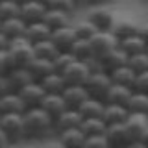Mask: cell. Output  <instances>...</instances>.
I'll return each mask as SVG.
<instances>
[{
    "label": "cell",
    "instance_id": "cell-22",
    "mask_svg": "<svg viewBox=\"0 0 148 148\" xmlns=\"http://www.w3.org/2000/svg\"><path fill=\"white\" fill-rule=\"evenodd\" d=\"M100 63H102V71L113 72V71H117L119 67H122V65L128 63V56L120 50V46H117V48L111 50L109 54H106L104 58L100 59Z\"/></svg>",
    "mask_w": 148,
    "mask_h": 148
},
{
    "label": "cell",
    "instance_id": "cell-3",
    "mask_svg": "<svg viewBox=\"0 0 148 148\" xmlns=\"http://www.w3.org/2000/svg\"><path fill=\"white\" fill-rule=\"evenodd\" d=\"M22 115L21 113H6V115L0 117V128L8 135L11 145H18V143L26 141L24 139V119H22Z\"/></svg>",
    "mask_w": 148,
    "mask_h": 148
},
{
    "label": "cell",
    "instance_id": "cell-50",
    "mask_svg": "<svg viewBox=\"0 0 148 148\" xmlns=\"http://www.w3.org/2000/svg\"><path fill=\"white\" fill-rule=\"evenodd\" d=\"M78 6H89V0H76Z\"/></svg>",
    "mask_w": 148,
    "mask_h": 148
},
{
    "label": "cell",
    "instance_id": "cell-44",
    "mask_svg": "<svg viewBox=\"0 0 148 148\" xmlns=\"http://www.w3.org/2000/svg\"><path fill=\"white\" fill-rule=\"evenodd\" d=\"M139 34L143 35V39L148 43V21H145V22H141V26H139Z\"/></svg>",
    "mask_w": 148,
    "mask_h": 148
},
{
    "label": "cell",
    "instance_id": "cell-30",
    "mask_svg": "<svg viewBox=\"0 0 148 148\" xmlns=\"http://www.w3.org/2000/svg\"><path fill=\"white\" fill-rule=\"evenodd\" d=\"M59 52H61V50L54 45L52 39H46V41H41V43H35L34 45V54H35V58H39V59L54 61V59L58 58Z\"/></svg>",
    "mask_w": 148,
    "mask_h": 148
},
{
    "label": "cell",
    "instance_id": "cell-38",
    "mask_svg": "<svg viewBox=\"0 0 148 148\" xmlns=\"http://www.w3.org/2000/svg\"><path fill=\"white\" fill-rule=\"evenodd\" d=\"M74 61H78L76 58L71 54V52H59L58 54V58L52 61V65H54V71L58 72V74H63L65 71H67L69 67L74 63Z\"/></svg>",
    "mask_w": 148,
    "mask_h": 148
},
{
    "label": "cell",
    "instance_id": "cell-36",
    "mask_svg": "<svg viewBox=\"0 0 148 148\" xmlns=\"http://www.w3.org/2000/svg\"><path fill=\"white\" fill-rule=\"evenodd\" d=\"M21 13V4L15 2H8V0H0V22L15 18Z\"/></svg>",
    "mask_w": 148,
    "mask_h": 148
},
{
    "label": "cell",
    "instance_id": "cell-25",
    "mask_svg": "<svg viewBox=\"0 0 148 148\" xmlns=\"http://www.w3.org/2000/svg\"><path fill=\"white\" fill-rule=\"evenodd\" d=\"M58 139L61 141V145L65 148H83L87 137L82 132V128H72V130H65V132L58 133Z\"/></svg>",
    "mask_w": 148,
    "mask_h": 148
},
{
    "label": "cell",
    "instance_id": "cell-28",
    "mask_svg": "<svg viewBox=\"0 0 148 148\" xmlns=\"http://www.w3.org/2000/svg\"><path fill=\"white\" fill-rule=\"evenodd\" d=\"M43 21L50 26V30H59V28H65V26H71L72 24V15L65 11H58V9H46V15Z\"/></svg>",
    "mask_w": 148,
    "mask_h": 148
},
{
    "label": "cell",
    "instance_id": "cell-37",
    "mask_svg": "<svg viewBox=\"0 0 148 148\" xmlns=\"http://www.w3.org/2000/svg\"><path fill=\"white\" fill-rule=\"evenodd\" d=\"M46 8L48 9H58V11H65L69 15H74L78 8V2L76 0H48L46 2Z\"/></svg>",
    "mask_w": 148,
    "mask_h": 148
},
{
    "label": "cell",
    "instance_id": "cell-16",
    "mask_svg": "<svg viewBox=\"0 0 148 148\" xmlns=\"http://www.w3.org/2000/svg\"><path fill=\"white\" fill-rule=\"evenodd\" d=\"M8 82H9V87H11V91L18 92L21 89H24L26 85H30L32 82H34V78H32L30 71H28V67H17V69H11L8 74Z\"/></svg>",
    "mask_w": 148,
    "mask_h": 148
},
{
    "label": "cell",
    "instance_id": "cell-42",
    "mask_svg": "<svg viewBox=\"0 0 148 148\" xmlns=\"http://www.w3.org/2000/svg\"><path fill=\"white\" fill-rule=\"evenodd\" d=\"M9 71H11V65H9L8 56H6V52H0V76L8 74Z\"/></svg>",
    "mask_w": 148,
    "mask_h": 148
},
{
    "label": "cell",
    "instance_id": "cell-35",
    "mask_svg": "<svg viewBox=\"0 0 148 148\" xmlns=\"http://www.w3.org/2000/svg\"><path fill=\"white\" fill-rule=\"evenodd\" d=\"M78 61H85L92 56V48H91V41L87 39H76V43L72 45V48L69 50Z\"/></svg>",
    "mask_w": 148,
    "mask_h": 148
},
{
    "label": "cell",
    "instance_id": "cell-7",
    "mask_svg": "<svg viewBox=\"0 0 148 148\" xmlns=\"http://www.w3.org/2000/svg\"><path fill=\"white\" fill-rule=\"evenodd\" d=\"M106 139L109 143V148H126L132 141H135L128 132L126 124H109L106 130Z\"/></svg>",
    "mask_w": 148,
    "mask_h": 148
},
{
    "label": "cell",
    "instance_id": "cell-2",
    "mask_svg": "<svg viewBox=\"0 0 148 148\" xmlns=\"http://www.w3.org/2000/svg\"><path fill=\"white\" fill-rule=\"evenodd\" d=\"M6 56L9 59L11 69L17 67H28L34 61L35 54H34V45L26 39V37H18V39L9 41V46L6 50Z\"/></svg>",
    "mask_w": 148,
    "mask_h": 148
},
{
    "label": "cell",
    "instance_id": "cell-39",
    "mask_svg": "<svg viewBox=\"0 0 148 148\" xmlns=\"http://www.w3.org/2000/svg\"><path fill=\"white\" fill-rule=\"evenodd\" d=\"M128 65L137 74L146 72L148 71V52H141V54H135V56H130V58H128Z\"/></svg>",
    "mask_w": 148,
    "mask_h": 148
},
{
    "label": "cell",
    "instance_id": "cell-5",
    "mask_svg": "<svg viewBox=\"0 0 148 148\" xmlns=\"http://www.w3.org/2000/svg\"><path fill=\"white\" fill-rule=\"evenodd\" d=\"M111 85H113V82H111L109 72L96 71V72H91L89 80L85 83V89L91 98H98L106 102V96H108V91L111 89Z\"/></svg>",
    "mask_w": 148,
    "mask_h": 148
},
{
    "label": "cell",
    "instance_id": "cell-14",
    "mask_svg": "<svg viewBox=\"0 0 148 148\" xmlns=\"http://www.w3.org/2000/svg\"><path fill=\"white\" fill-rule=\"evenodd\" d=\"M87 98H91L87 92L85 85H67V89L63 91V100L67 104V108L78 109Z\"/></svg>",
    "mask_w": 148,
    "mask_h": 148
},
{
    "label": "cell",
    "instance_id": "cell-48",
    "mask_svg": "<svg viewBox=\"0 0 148 148\" xmlns=\"http://www.w3.org/2000/svg\"><path fill=\"white\" fill-rule=\"evenodd\" d=\"M11 143H9V139H8V135L2 132V128H0V148H4V146H9Z\"/></svg>",
    "mask_w": 148,
    "mask_h": 148
},
{
    "label": "cell",
    "instance_id": "cell-40",
    "mask_svg": "<svg viewBox=\"0 0 148 148\" xmlns=\"http://www.w3.org/2000/svg\"><path fill=\"white\" fill-rule=\"evenodd\" d=\"M83 148H109V143L106 139V135H92L85 139Z\"/></svg>",
    "mask_w": 148,
    "mask_h": 148
},
{
    "label": "cell",
    "instance_id": "cell-10",
    "mask_svg": "<svg viewBox=\"0 0 148 148\" xmlns=\"http://www.w3.org/2000/svg\"><path fill=\"white\" fill-rule=\"evenodd\" d=\"M83 122V117L78 109H71L63 111L58 119L54 120V133H61L65 130H72V128H80Z\"/></svg>",
    "mask_w": 148,
    "mask_h": 148
},
{
    "label": "cell",
    "instance_id": "cell-47",
    "mask_svg": "<svg viewBox=\"0 0 148 148\" xmlns=\"http://www.w3.org/2000/svg\"><path fill=\"white\" fill-rule=\"evenodd\" d=\"M126 148H148V145L145 141H141V139H135V141H132Z\"/></svg>",
    "mask_w": 148,
    "mask_h": 148
},
{
    "label": "cell",
    "instance_id": "cell-15",
    "mask_svg": "<svg viewBox=\"0 0 148 148\" xmlns=\"http://www.w3.org/2000/svg\"><path fill=\"white\" fill-rule=\"evenodd\" d=\"M139 26H141V22L133 21V18H130V17H117L113 28H111V34L120 41V39H124V37L139 34Z\"/></svg>",
    "mask_w": 148,
    "mask_h": 148
},
{
    "label": "cell",
    "instance_id": "cell-32",
    "mask_svg": "<svg viewBox=\"0 0 148 148\" xmlns=\"http://www.w3.org/2000/svg\"><path fill=\"white\" fill-rule=\"evenodd\" d=\"M72 26H74V32H76V37H78V39H87V41H91L92 37H95V35L100 32L98 28L92 24L89 18H85V17L80 18V21H74Z\"/></svg>",
    "mask_w": 148,
    "mask_h": 148
},
{
    "label": "cell",
    "instance_id": "cell-6",
    "mask_svg": "<svg viewBox=\"0 0 148 148\" xmlns=\"http://www.w3.org/2000/svg\"><path fill=\"white\" fill-rule=\"evenodd\" d=\"M117 46H119V39L111 34V32H98V34L91 39L92 56L98 58V59H102L106 54H109L111 50H115Z\"/></svg>",
    "mask_w": 148,
    "mask_h": 148
},
{
    "label": "cell",
    "instance_id": "cell-33",
    "mask_svg": "<svg viewBox=\"0 0 148 148\" xmlns=\"http://www.w3.org/2000/svg\"><path fill=\"white\" fill-rule=\"evenodd\" d=\"M82 132L85 133V137H92V135H106V130H108V124H106L104 119H83L82 122Z\"/></svg>",
    "mask_w": 148,
    "mask_h": 148
},
{
    "label": "cell",
    "instance_id": "cell-1",
    "mask_svg": "<svg viewBox=\"0 0 148 148\" xmlns=\"http://www.w3.org/2000/svg\"><path fill=\"white\" fill-rule=\"evenodd\" d=\"M24 119V139L43 141L54 132V119L41 108H30L22 115Z\"/></svg>",
    "mask_w": 148,
    "mask_h": 148
},
{
    "label": "cell",
    "instance_id": "cell-56",
    "mask_svg": "<svg viewBox=\"0 0 148 148\" xmlns=\"http://www.w3.org/2000/svg\"><path fill=\"white\" fill-rule=\"evenodd\" d=\"M146 52H148V48H146Z\"/></svg>",
    "mask_w": 148,
    "mask_h": 148
},
{
    "label": "cell",
    "instance_id": "cell-27",
    "mask_svg": "<svg viewBox=\"0 0 148 148\" xmlns=\"http://www.w3.org/2000/svg\"><path fill=\"white\" fill-rule=\"evenodd\" d=\"M109 76H111V82H113V83H117V85H124V87H132V89H133L137 72L126 63V65H122V67H119L117 71L109 72Z\"/></svg>",
    "mask_w": 148,
    "mask_h": 148
},
{
    "label": "cell",
    "instance_id": "cell-11",
    "mask_svg": "<svg viewBox=\"0 0 148 148\" xmlns=\"http://www.w3.org/2000/svg\"><path fill=\"white\" fill-rule=\"evenodd\" d=\"M18 95H21V98L28 106V109H30V108H39L43 98L46 96V91L43 89V85L39 82H32L30 85H26L24 89L18 91Z\"/></svg>",
    "mask_w": 148,
    "mask_h": 148
},
{
    "label": "cell",
    "instance_id": "cell-54",
    "mask_svg": "<svg viewBox=\"0 0 148 148\" xmlns=\"http://www.w3.org/2000/svg\"><path fill=\"white\" fill-rule=\"evenodd\" d=\"M4 148H15V145H9V146H4Z\"/></svg>",
    "mask_w": 148,
    "mask_h": 148
},
{
    "label": "cell",
    "instance_id": "cell-26",
    "mask_svg": "<svg viewBox=\"0 0 148 148\" xmlns=\"http://www.w3.org/2000/svg\"><path fill=\"white\" fill-rule=\"evenodd\" d=\"M50 35H52V30H50V26L46 24L45 21H41V22L28 24V28H26V35H24V37L30 41L32 45H35V43H41V41L50 39Z\"/></svg>",
    "mask_w": 148,
    "mask_h": 148
},
{
    "label": "cell",
    "instance_id": "cell-31",
    "mask_svg": "<svg viewBox=\"0 0 148 148\" xmlns=\"http://www.w3.org/2000/svg\"><path fill=\"white\" fill-rule=\"evenodd\" d=\"M43 89L46 91V95H63V91L67 89V82L61 74L54 72L50 76H46L43 82H41Z\"/></svg>",
    "mask_w": 148,
    "mask_h": 148
},
{
    "label": "cell",
    "instance_id": "cell-17",
    "mask_svg": "<svg viewBox=\"0 0 148 148\" xmlns=\"http://www.w3.org/2000/svg\"><path fill=\"white\" fill-rule=\"evenodd\" d=\"M119 46L124 54L128 56H135V54H141V52H146L148 48V43L143 39L141 34H135V35H130V37H124V39L119 41Z\"/></svg>",
    "mask_w": 148,
    "mask_h": 148
},
{
    "label": "cell",
    "instance_id": "cell-51",
    "mask_svg": "<svg viewBox=\"0 0 148 148\" xmlns=\"http://www.w3.org/2000/svg\"><path fill=\"white\" fill-rule=\"evenodd\" d=\"M141 141H145L146 145H148V130H146V132H145V135H143V139H141Z\"/></svg>",
    "mask_w": 148,
    "mask_h": 148
},
{
    "label": "cell",
    "instance_id": "cell-53",
    "mask_svg": "<svg viewBox=\"0 0 148 148\" xmlns=\"http://www.w3.org/2000/svg\"><path fill=\"white\" fill-rule=\"evenodd\" d=\"M8 2H15V4H22L24 0H8Z\"/></svg>",
    "mask_w": 148,
    "mask_h": 148
},
{
    "label": "cell",
    "instance_id": "cell-45",
    "mask_svg": "<svg viewBox=\"0 0 148 148\" xmlns=\"http://www.w3.org/2000/svg\"><path fill=\"white\" fill-rule=\"evenodd\" d=\"M43 148H65V146L61 145L59 139H54V141H46L45 145H43Z\"/></svg>",
    "mask_w": 148,
    "mask_h": 148
},
{
    "label": "cell",
    "instance_id": "cell-12",
    "mask_svg": "<svg viewBox=\"0 0 148 148\" xmlns=\"http://www.w3.org/2000/svg\"><path fill=\"white\" fill-rule=\"evenodd\" d=\"M50 39L54 41V45L58 46L61 52H69L72 48V45L76 43V32H74V26H65V28H59V30H54Z\"/></svg>",
    "mask_w": 148,
    "mask_h": 148
},
{
    "label": "cell",
    "instance_id": "cell-9",
    "mask_svg": "<svg viewBox=\"0 0 148 148\" xmlns=\"http://www.w3.org/2000/svg\"><path fill=\"white\" fill-rule=\"evenodd\" d=\"M61 76L65 78L67 85H85L91 76V71L83 61H74Z\"/></svg>",
    "mask_w": 148,
    "mask_h": 148
},
{
    "label": "cell",
    "instance_id": "cell-46",
    "mask_svg": "<svg viewBox=\"0 0 148 148\" xmlns=\"http://www.w3.org/2000/svg\"><path fill=\"white\" fill-rule=\"evenodd\" d=\"M8 46H9V39L2 34V32H0V52H6Z\"/></svg>",
    "mask_w": 148,
    "mask_h": 148
},
{
    "label": "cell",
    "instance_id": "cell-52",
    "mask_svg": "<svg viewBox=\"0 0 148 148\" xmlns=\"http://www.w3.org/2000/svg\"><path fill=\"white\" fill-rule=\"evenodd\" d=\"M32 2H39V4H46L48 0H32Z\"/></svg>",
    "mask_w": 148,
    "mask_h": 148
},
{
    "label": "cell",
    "instance_id": "cell-43",
    "mask_svg": "<svg viewBox=\"0 0 148 148\" xmlns=\"http://www.w3.org/2000/svg\"><path fill=\"white\" fill-rule=\"evenodd\" d=\"M8 92H11V87H9L8 76H6V74H2V76H0V96L8 95Z\"/></svg>",
    "mask_w": 148,
    "mask_h": 148
},
{
    "label": "cell",
    "instance_id": "cell-13",
    "mask_svg": "<svg viewBox=\"0 0 148 148\" xmlns=\"http://www.w3.org/2000/svg\"><path fill=\"white\" fill-rule=\"evenodd\" d=\"M28 106L24 104V100L21 98V95L15 91L8 92V95L0 96V115L6 113H26Z\"/></svg>",
    "mask_w": 148,
    "mask_h": 148
},
{
    "label": "cell",
    "instance_id": "cell-41",
    "mask_svg": "<svg viewBox=\"0 0 148 148\" xmlns=\"http://www.w3.org/2000/svg\"><path fill=\"white\" fill-rule=\"evenodd\" d=\"M133 91L148 92V71H146V72L137 74V78H135V85H133Z\"/></svg>",
    "mask_w": 148,
    "mask_h": 148
},
{
    "label": "cell",
    "instance_id": "cell-8",
    "mask_svg": "<svg viewBox=\"0 0 148 148\" xmlns=\"http://www.w3.org/2000/svg\"><path fill=\"white\" fill-rule=\"evenodd\" d=\"M46 4L32 2V0H24L21 4V13L18 17L26 22V24H34V22H41L46 15Z\"/></svg>",
    "mask_w": 148,
    "mask_h": 148
},
{
    "label": "cell",
    "instance_id": "cell-49",
    "mask_svg": "<svg viewBox=\"0 0 148 148\" xmlns=\"http://www.w3.org/2000/svg\"><path fill=\"white\" fill-rule=\"evenodd\" d=\"M96 4H106V0H89V6H96Z\"/></svg>",
    "mask_w": 148,
    "mask_h": 148
},
{
    "label": "cell",
    "instance_id": "cell-24",
    "mask_svg": "<svg viewBox=\"0 0 148 148\" xmlns=\"http://www.w3.org/2000/svg\"><path fill=\"white\" fill-rule=\"evenodd\" d=\"M83 119H104L106 111V102L98 98H87L83 104L78 108Z\"/></svg>",
    "mask_w": 148,
    "mask_h": 148
},
{
    "label": "cell",
    "instance_id": "cell-4",
    "mask_svg": "<svg viewBox=\"0 0 148 148\" xmlns=\"http://www.w3.org/2000/svg\"><path fill=\"white\" fill-rule=\"evenodd\" d=\"M85 18H89L100 32H111L115 21H117V13H115L111 8H108L106 4H96V6L89 8Z\"/></svg>",
    "mask_w": 148,
    "mask_h": 148
},
{
    "label": "cell",
    "instance_id": "cell-57",
    "mask_svg": "<svg viewBox=\"0 0 148 148\" xmlns=\"http://www.w3.org/2000/svg\"><path fill=\"white\" fill-rule=\"evenodd\" d=\"M0 117H2V115H0Z\"/></svg>",
    "mask_w": 148,
    "mask_h": 148
},
{
    "label": "cell",
    "instance_id": "cell-20",
    "mask_svg": "<svg viewBox=\"0 0 148 148\" xmlns=\"http://www.w3.org/2000/svg\"><path fill=\"white\" fill-rule=\"evenodd\" d=\"M133 95L132 87H124V85H117L113 83L111 89L108 91V96H106V104H113V106H126Z\"/></svg>",
    "mask_w": 148,
    "mask_h": 148
},
{
    "label": "cell",
    "instance_id": "cell-29",
    "mask_svg": "<svg viewBox=\"0 0 148 148\" xmlns=\"http://www.w3.org/2000/svg\"><path fill=\"white\" fill-rule=\"evenodd\" d=\"M130 117V109L126 106H113V104H106L104 111V120L106 124H124Z\"/></svg>",
    "mask_w": 148,
    "mask_h": 148
},
{
    "label": "cell",
    "instance_id": "cell-34",
    "mask_svg": "<svg viewBox=\"0 0 148 148\" xmlns=\"http://www.w3.org/2000/svg\"><path fill=\"white\" fill-rule=\"evenodd\" d=\"M130 113H148V92L133 91L132 98L128 102Z\"/></svg>",
    "mask_w": 148,
    "mask_h": 148
},
{
    "label": "cell",
    "instance_id": "cell-23",
    "mask_svg": "<svg viewBox=\"0 0 148 148\" xmlns=\"http://www.w3.org/2000/svg\"><path fill=\"white\" fill-rule=\"evenodd\" d=\"M28 71H30L32 78H34V82H43L46 76H50V74H54V65L52 61H48V59H39V58H34V61L28 65Z\"/></svg>",
    "mask_w": 148,
    "mask_h": 148
},
{
    "label": "cell",
    "instance_id": "cell-19",
    "mask_svg": "<svg viewBox=\"0 0 148 148\" xmlns=\"http://www.w3.org/2000/svg\"><path fill=\"white\" fill-rule=\"evenodd\" d=\"M43 111H46V113L50 115L54 120L59 117V115L63 113V111H67V104H65V100H63V95H46L43 102H41V106H39Z\"/></svg>",
    "mask_w": 148,
    "mask_h": 148
},
{
    "label": "cell",
    "instance_id": "cell-18",
    "mask_svg": "<svg viewBox=\"0 0 148 148\" xmlns=\"http://www.w3.org/2000/svg\"><path fill=\"white\" fill-rule=\"evenodd\" d=\"M124 124L133 139H143L145 132L148 130V113H130Z\"/></svg>",
    "mask_w": 148,
    "mask_h": 148
},
{
    "label": "cell",
    "instance_id": "cell-21",
    "mask_svg": "<svg viewBox=\"0 0 148 148\" xmlns=\"http://www.w3.org/2000/svg\"><path fill=\"white\" fill-rule=\"evenodd\" d=\"M26 28H28L26 22L22 21L21 17H15V18H9V21H4L2 26H0V32H2L9 41H13V39H18V37H24Z\"/></svg>",
    "mask_w": 148,
    "mask_h": 148
},
{
    "label": "cell",
    "instance_id": "cell-55",
    "mask_svg": "<svg viewBox=\"0 0 148 148\" xmlns=\"http://www.w3.org/2000/svg\"><path fill=\"white\" fill-rule=\"evenodd\" d=\"M0 26H2V22H0Z\"/></svg>",
    "mask_w": 148,
    "mask_h": 148
}]
</instances>
